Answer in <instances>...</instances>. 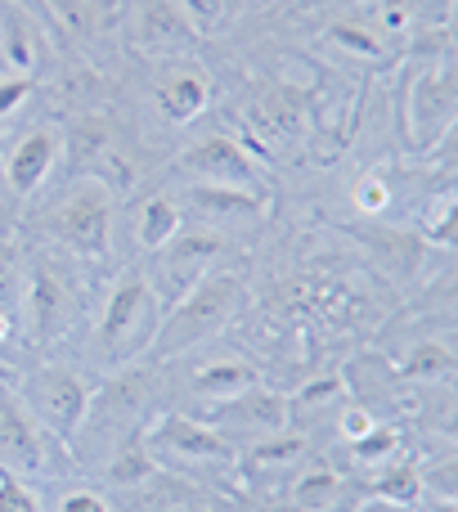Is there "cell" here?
I'll return each mask as SVG.
<instances>
[{
	"instance_id": "6da1fadb",
	"label": "cell",
	"mask_w": 458,
	"mask_h": 512,
	"mask_svg": "<svg viewBox=\"0 0 458 512\" xmlns=\"http://www.w3.org/2000/svg\"><path fill=\"white\" fill-rule=\"evenodd\" d=\"M162 324V301L153 292L149 274H126L113 292L108 306L95 324V360L108 373H126L131 364H140L153 351V337Z\"/></svg>"
},
{
	"instance_id": "7a4b0ae2",
	"label": "cell",
	"mask_w": 458,
	"mask_h": 512,
	"mask_svg": "<svg viewBox=\"0 0 458 512\" xmlns=\"http://www.w3.org/2000/svg\"><path fill=\"white\" fill-rule=\"evenodd\" d=\"M247 301V283L229 270H212L194 292L176 301V306L162 310L158 337H153V360H171V355H185L194 346L212 342L229 319L243 310Z\"/></svg>"
},
{
	"instance_id": "3957f363",
	"label": "cell",
	"mask_w": 458,
	"mask_h": 512,
	"mask_svg": "<svg viewBox=\"0 0 458 512\" xmlns=\"http://www.w3.org/2000/svg\"><path fill=\"white\" fill-rule=\"evenodd\" d=\"M50 234L63 252L81 261H104L113 252V198L104 180H81L72 194H63L50 212Z\"/></svg>"
},
{
	"instance_id": "277c9868",
	"label": "cell",
	"mask_w": 458,
	"mask_h": 512,
	"mask_svg": "<svg viewBox=\"0 0 458 512\" xmlns=\"http://www.w3.org/2000/svg\"><path fill=\"white\" fill-rule=\"evenodd\" d=\"M90 382L77 369H63V364H45L27 378L23 387V405L36 414V423L54 436V441H68L81 432V418L90 409Z\"/></svg>"
},
{
	"instance_id": "5b68a950",
	"label": "cell",
	"mask_w": 458,
	"mask_h": 512,
	"mask_svg": "<svg viewBox=\"0 0 458 512\" xmlns=\"http://www.w3.org/2000/svg\"><path fill=\"white\" fill-rule=\"evenodd\" d=\"M221 252H225L221 234H185V230H180L162 252H153L158 261H153L149 283H153V292H158L162 310L176 306L185 292H194L198 283H203L207 274L216 270Z\"/></svg>"
},
{
	"instance_id": "8992f818",
	"label": "cell",
	"mask_w": 458,
	"mask_h": 512,
	"mask_svg": "<svg viewBox=\"0 0 458 512\" xmlns=\"http://www.w3.org/2000/svg\"><path fill=\"white\" fill-rule=\"evenodd\" d=\"M458 108V90L450 68H423L405 90V140L409 149L427 153L450 135Z\"/></svg>"
},
{
	"instance_id": "52a82bcc",
	"label": "cell",
	"mask_w": 458,
	"mask_h": 512,
	"mask_svg": "<svg viewBox=\"0 0 458 512\" xmlns=\"http://www.w3.org/2000/svg\"><path fill=\"white\" fill-rule=\"evenodd\" d=\"M176 171L189 176L194 185H216V189H247V194H261L265 167L229 135H207V140L189 144L176 158Z\"/></svg>"
},
{
	"instance_id": "ba28073f",
	"label": "cell",
	"mask_w": 458,
	"mask_h": 512,
	"mask_svg": "<svg viewBox=\"0 0 458 512\" xmlns=\"http://www.w3.org/2000/svg\"><path fill=\"white\" fill-rule=\"evenodd\" d=\"M54 436L36 423V414L23 405V396L0 387V472L9 477H36L50 468Z\"/></svg>"
},
{
	"instance_id": "9c48e42d",
	"label": "cell",
	"mask_w": 458,
	"mask_h": 512,
	"mask_svg": "<svg viewBox=\"0 0 458 512\" xmlns=\"http://www.w3.org/2000/svg\"><path fill=\"white\" fill-rule=\"evenodd\" d=\"M72 315H77V288H72L68 274L59 265H50L45 256L27 261V297H23L27 333L36 342H54L72 324Z\"/></svg>"
},
{
	"instance_id": "30bf717a",
	"label": "cell",
	"mask_w": 458,
	"mask_h": 512,
	"mask_svg": "<svg viewBox=\"0 0 458 512\" xmlns=\"http://www.w3.org/2000/svg\"><path fill=\"white\" fill-rule=\"evenodd\" d=\"M212 427L221 436H279L288 427V400L279 391H265L261 382L229 400H216L212 405Z\"/></svg>"
},
{
	"instance_id": "8fae6325",
	"label": "cell",
	"mask_w": 458,
	"mask_h": 512,
	"mask_svg": "<svg viewBox=\"0 0 458 512\" xmlns=\"http://www.w3.org/2000/svg\"><path fill=\"white\" fill-rule=\"evenodd\" d=\"M153 445L171 450L176 459H194V463H229L238 454L229 436H221L212 423H198V418H189V414L162 418L158 432H153Z\"/></svg>"
},
{
	"instance_id": "7c38bea8",
	"label": "cell",
	"mask_w": 458,
	"mask_h": 512,
	"mask_svg": "<svg viewBox=\"0 0 458 512\" xmlns=\"http://www.w3.org/2000/svg\"><path fill=\"white\" fill-rule=\"evenodd\" d=\"M54 162H59V135L45 131V126H36V131H27L23 140L9 149V158L0 162V176H5L9 194H36V189L50 180Z\"/></svg>"
},
{
	"instance_id": "4fadbf2b",
	"label": "cell",
	"mask_w": 458,
	"mask_h": 512,
	"mask_svg": "<svg viewBox=\"0 0 458 512\" xmlns=\"http://www.w3.org/2000/svg\"><path fill=\"white\" fill-rule=\"evenodd\" d=\"M140 45L153 54H185L198 45V32L180 14L176 0H144L140 9Z\"/></svg>"
},
{
	"instance_id": "5bb4252c",
	"label": "cell",
	"mask_w": 458,
	"mask_h": 512,
	"mask_svg": "<svg viewBox=\"0 0 458 512\" xmlns=\"http://www.w3.org/2000/svg\"><path fill=\"white\" fill-rule=\"evenodd\" d=\"M0 59L14 77H32L41 63V32L36 18L27 9H18L14 0H0Z\"/></svg>"
},
{
	"instance_id": "9a60e30c",
	"label": "cell",
	"mask_w": 458,
	"mask_h": 512,
	"mask_svg": "<svg viewBox=\"0 0 458 512\" xmlns=\"http://www.w3.org/2000/svg\"><path fill=\"white\" fill-rule=\"evenodd\" d=\"M189 207L207 221H221V225H247V221H261L265 216V198L261 194H247V189H216V185H194L189 189Z\"/></svg>"
},
{
	"instance_id": "2e32d148",
	"label": "cell",
	"mask_w": 458,
	"mask_h": 512,
	"mask_svg": "<svg viewBox=\"0 0 458 512\" xmlns=\"http://www.w3.org/2000/svg\"><path fill=\"white\" fill-rule=\"evenodd\" d=\"M207 99H212V86H207L198 72H171V77L158 81V108H162V117L176 126L194 122L207 108Z\"/></svg>"
},
{
	"instance_id": "e0dca14e",
	"label": "cell",
	"mask_w": 458,
	"mask_h": 512,
	"mask_svg": "<svg viewBox=\"0 0 458 512\" xmlns=\"http://www.w3.org/2000/svg\"><path fill=\"white\" fill-rule=\"evenodd\" d=\"M180 230H185V207H180V198H171V194H153L149 203L140 207L135 234H140V243H144L149 252H162Z\"/></svg>"
},
{
	"instance_id": "ac0fdd59",
	"label": "cell",
	"mask_w": 458,
	"mask_h": 512,
	"mask_svg": "<svg viewBox=\"0 0 458 512\" xmlns=\"http://www.w3.org/2000/svg\"><path fill=\"white\" fill-rule=\"evenodd\" d=\"M256 369L252 364H243V360H216V364H207V369H198L194 373V391L203 400H229V396H238V391H247V387H256Z\"/></svg>"
},
{
	"instance_id": "d6986e66",
	"label": "cell",
	"mask_w": 458,
	"mask_h": 512,
	"mask_svg": "<svg viewBox=\"0 0 458 512\" xmlns=\"http://www.w3.org/2000/svg\"><path fill=\"white\" fill-rule=\"evenodd\" d=\"M27 297V256L9 239H0V315L18 319Z\"/></svg>"
},
{
	"instance_id": "ffe728a7",
	"label": "cell",
	"mask_w": 458,
	"mask_h": 512,
	"mask_svg": "<svg viewBox=\"0 0 458 512\" xmlns=\"http://www.w3.org/2000/svg\"><path fill=\"white\" fill-rule=\"evenodd\" d=\"M342 495V477L333 468H310L292 481V512H324Z\"/></svg>"
},
{
	"instance_id": "44dd1931",
	"label": "cell",
	"mask_w": 458,
	"mask_h": 512,
	"mask_svg": "<svg viewBox=\"0 0 458 512\" xmlns=\"http://www.w3.org/2000/svg\"><path fill=\"white\" fill-rule=\"evenodd\" d=\"M378 499L382 504H391V508H414L418 499H423V472L418 468H391L387 463V472L378 477Z\"/></svg>"
},
{
	"instance_id": "7402d4cb",
	"label": "cell",
	"mask_w": 458,
	"mask_h": 512,
	"mask_svg": "<svg viewBox=\"0 0 458 512\" xmlns=\"http://www.w3.org/2000/svg\"><path fill=\"white\" fill-rule=\"evenodd\" d=\"M153 477V459L149 450H140V445H131V450H117L113 463H108V481L113 486H140V481Z\"/></svg>"
},
{
	"instance_id": "603a6c76",
	"label": "cell",
	"mask_w": 458,
	"mask_h": 512,
	"mask_svg": "<svg viewBox=\"0 0 458 512\" xmlns=\"http://www.w3.org/2000/svg\"><path fill=\"white\" fill-rule=\"evenodd\" d=\"M351 445H355V459H360V463H369V468H378V463H387L391 454H396L400 436L391 432V427H378V423H373L369 432H364L360 441H351Z\"/></svg>"
},
{
	"instance_id": "cb8c5ba5",
	"label": "cell",
	"mask_w": 458,
	"mask_h": 512,
	"mask_svg": "<svg viewBox=\"0 0 458 512\" xmlns=\"http://www.w3.org/2000/svg\"><path fill=\"white\" fill-rule=\"evenodd\" d=\"M328 41L342 45V50H351V54H364V59H382V41L369 32V27L333 23V27H328Z\"/></svg>"
},
{
	"instance_id": "d4e9b609",
	"label": "cell",
	"mask_w": 458,
	"mask_h": 512,
	"mask_svg": "<svg viewBox=\"0 0 458 512\" xmlns=\"http://www.w3.org/2000/svg\"><path fill=\"white\" fill-rule=\"evenodd\" d=\"M450 369H454V355L445 351V346H436V342L418 346V351L409 355V364H405L409 378H445Z\"/></svg>"
},
{
	"instance_id": "484cf974",
	"label": "cell",
	"mask_w": 458,
	"mask_h": 512,
	"mask_svg": "<svg viewBox=\"0 0 458 512\" xmlns=\"http://www.w3.org/2000/svg\"><path fill=\"white\" fill-rule=\"evenodd\" d=\"M59 14L77 36H90L99 23H104V0H63Z\"/></svg>"
},
{
	"instance_id": "4316f807",
	"label": "cell",
	"mask_w": 458,
	"mask_h": 512,
	"mask_svg": "<svg viewBox=\"0 0 458 512\" xmlns=\"http://www.w3.org/2000/svg\"><path fill=\"white\" fill-rule=\"evenodd\" d=\"M0 512H41V499L23 477L0 472Z\"/></svg>"
},
{
	"instance_id": "83f0119b",
	"label": "cell",
	"mask_w": 458,
	"mask_h": 512,
	"mask_svg": "<svg viewBox=\"0 0 458 512\" xmlns=\"http://www.w3.org/2000/svg\"><path fill=\"white\" fill-rule=\"evenodd\" d=\"M306 450V441H301V436H265L261 445H256L252 450V463H292L297 459V454Z\"/></svg>"
},
{
	"instance_id": "f1b7e54d",
	"label": "cell",
	"mask_w": 458,
	"mask_h": 512,
	"mask_svg": "<svg viewBox=\"0 0 458 512\" xmlns=\"http://www.w3.org/2000/svg\"><path fill=\"white\" fill-rule=\"evenodd\" d=\"M225 5H229V0H180V14L189 18V27H194V32H207L212 23H221V18H225Z\"/></svg>"
},
{
	"instance_id": "f546056e",
	"label": "cell",
	"mask_w": 458,
	"mask_h": 512,
	"mask_svg": "<svg viewBox=\"0 0 458 512\" xmlns=\"http://www.w3.org/2000/svg\"><path fill=\"white\" fill-rule=\"evenodd\" d=\"M423 490L427 495H441V508H454V463H441V468H432L423 477Z\"/></svg>"
},
{
	"instance_id": "4dcf8cb0",
	"label": "cell",
	"mask_w": 458,
	"mask_h": 512,
	"mask_svg": "<svg viewBox=\"0 0 458 512\" xmlns=\"http://www.w3.org/2000/svg\"><path fill=\"white\" fill-rule=\"evenodd\" d=\"M427 239L445 243V248L454 243V198H450V194H445V198H441V207H436L432 225H427Z\"/></svg>"
},
{
	"instance_id": "1f68e13d",
	"label": "cell",
	"mask_w": 458,
	"mask_h": 512,
	"mask_svg": "<svg viewBox=\"0 0 458 512\" xmlns=\"http://www.w3.org/2000/svg\"><path fill=\"white\" fill-rule=\"evenodd\" d=\"M59 512H108V499L99 490H68L59 499Z\"/></svg>"
},
{
	"instance_id": "d6a6232c",
	"label": "cell",
	"mask_w": 458,
	"mask_h": 512,
	"mask_svg": "<svg viewBox=\"0 0 458 512\" xmlns=\"http://www.w3.org/2000/svg\"><path fill=\"white\" fill-rule=\"evenodd\" d=\"M32 95V77H9V81H0V117H9L23 99Z\"/></svg>"
},
{
	"instance_id": "836d02e7",
	"label": "cell",
	"mask_w": 458,
	"mask_h": 512,
	"mask_svg": "<svg viewBox=\"0 0 458 512\" xmlns=\"http://www.w3.org/2000/svg\"><path fill=\"white\" fill-rule=\"evenodd\" d=\"M333 396H342V378H337V373H328V378L310 382V387L301 391V400H306V405H328Z\"/></svg>"
},
{
	"instance_id": "e575fe53",
	"label": "cell",
	"mask_w": 458,
	"mask_h": 512,
	"mask_svg": "<svg viewBox=\"0 0 458 512\" xmlns=\"http://www.w3.org/2000/svg\"><path fill=\"white\" fill-rule=\"evenodd\" d=\"M355 203H360L364 212H382V207L391 203V194H387V185H378V180H364L360 194H355Z\"/></svg>"
},
{
	"instance_id": "d590c367",
	"label": "cell",
	"mask_w": 458,
	"mask_h": 512,
	"mask_svg": "<svg viewBox=\"0 0 458 512\" xmlns=\"http://www.w3.org/2000/svg\"><path fill=\"white\" fill-rule=\"evenodd\" d=\"M369 427H373V418H369V414H364V409H351V414H346V418H342V432H346V436H351V441H360V436H364V432H369Z\"/></svg>"
},
{
	"instance_id": "8d00e7d4",
	"label": "cell",
	"mask_w": 458,
	"mask_h": 512,
	"mask_svg": "<svg viewBox=\"0 0 458 512\" xmlns=\"http://www.w3.org/2000/svg\"><path fill=\"white\" fill-rule=\"evenodd\" d=\"M382 23H387V27H405V5H400V0H391V9H382Z\"/></svg>"
},
{
	"instance_id": "74e56055",
	"label": "cell",
	"mask_w": 458,
	"mask_h": 512,
	"mask_svg": "<svg viewBox=\"0 0 458 512\" xmlns=\"http://www.w3.org/2000/svg\"><path fill=\"white\" fill-rule=\"evenodd\" d=\"M9 337H14V319L0 315V342H9Z\"/></svg>"
},
{
	"instance_id": "f35d334b",
	"label": "cell",
	"mask_w": 458,
	"mask_h": 512,
	"mask_svg": "<svg viewBox=\"0 0 458 512\" xmlns=\"http://www.w3.org/2000/svg\"><path fill=\"white\" fill-rule=\"evenodd\" d=\"M0 180H5V176H0Z\"/></svg>"
}]
</instances>
